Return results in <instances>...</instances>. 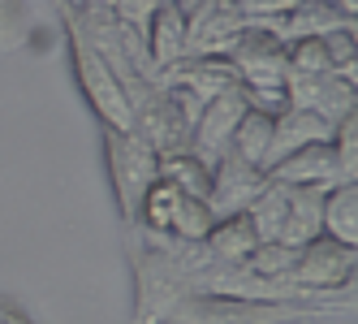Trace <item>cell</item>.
Segmentation results:
<instances>
[{
	"label": "cell",
	"mask_w": 358,
	"mask_h": 324,
	"mask_svg": "<svg viewBox=\"0 0 358 324\" xmlns=\"http://www.w3.org/2000/svg\"><path fill=\"white\" fill-rule=\"evenodd\" d=\"M337 27H354V17H345L332 0H298L285 17H276L272 27H264V31H272L276 39H285V43H294V39H320V35L337 31Z\"/></svg>",
	"instance_id": "cell-15"
},
{
	"label": "cell",
	"mask_w": 358,
	"mask_h": 324,
	"mask_svg": "<svg viewBox=\"0 0 358 324\" xmlns=\"http://www.w3.org/2000/svg\"><path fill=\"white\" fill-rule=\"evenodd\" d=\"M332 121H324L320 113H306V108H280L276 117H272V143H268V164H276L280 156H289V152H298V147H306V143H328L332 139ZM264 164V169H268Z\"/></svg>",
	"instance_id": "cell-14"
},
{
	"label": "cell",
	"mask_w": 358,
	"mask_h": 324,
	"mask_svg": "<svg viewBox=\"0 0 358 324\" xmlns=\"http://www.w3.org/2000/svg\"><path fill=\"white\" fill-rule=\"evenodd\" d=\"M324 234L345 246H358V182H337L324 190Z\"/></svg>",
	"instance_id": "cell-18"
},
{
	"label": "cell",
	"mask_w": 358,
	"mask_h": 324,
	"mask_svg": "<svg viewBox=\"0 0 358 324\" xmlns=\"http://www.w3.org/2000/svg\"><path fill=\"white\" fill-rule=\"evenodd\" d=\"M242 27L234 0H194L186 9V57H224Z\"/></svg>",
	"instance_id": "cell-9"
},
{
	"label": "cell",
	"mask_w": 358,
	"mask_h": 324,
	"mask_svg": "<svg viewBox=\"0 0 358 324\" xmlns=\"http://www.w3.org/2000/svg\"><path fill=\"white\" fill-rule=\"evenodd\" d=\"M246 108H250V99H246L242 87L208 99V104L199 108V121L190 130V147H186V152H194L203 164L212 169L220 160V152H229V139H234V130H238V121H242Z\"/></svg>",
	"instance_id": "cell-10"
},
{
	"label": "cell",
	"mask_w": 358,
	"mask_h": 324,
	"mask_svg": "<svg viewBox=\"0 0 358 324\" xmlns=\"http://www.w3.org/2000/svg\"><path fill=\"white\" fill-rule=\"evenodd\" d=\"M156 83L186 87L194 99H203V104L216 99V95H224V91H234V87H242V78H238V69H234V61H229V57H186V61L160 69Z\"/></svg>",
	"instance_id": "cell-13"
},
{
	"label": "cell",
	"mask_w": 358,
	"mask_h": 324,
	"mask_svg": "<svg viewBox=\"0 0 358 324\" xmlns=\"http://www.w3.org/2000/svg\"><path fill=\"white\" fill-rule=\"evenodd\" d=\"M134 130L156 147V156H173V152H186V147H190L194 121L177 108V99L156 83L147 91V99L134 104Z\"/></svg>",
	"instance_id": "cell-8"
},
{
	"label": "cell",
	"mask_w": 358,
	"mask_h": 324,
	"mask_svg": "<svg viewBox=\"0 0 358 324\" xmlns=\"http://www.w3.org/2000/svg\"><path fill=\"white\" fill-rule=\"evenodd\" d=\"M332 152H337L341 178L345 182H358V108L337 121V130H332Z\"/></svg>",
	"instance_id": "cell-26"
},
{
	"label": "cell",
	"mask_w": 358,
	"mask_h": 324,
	"mask_svg": "<svg viewBox=\"0 0 358 324\" xmlns=\"http://www.w3.org/2000/svg\"><path fill=\"white\" fill-rule=\"evenodd\" d=\"M285 61H289L294 73H328L324 39H294V43H285Z\"/></svg>",
	"instance_id": "cell-27"
},
{
	"label": "cell",
	"mask_w": 358,
	"mask_h": 324,
	"mask_svg": "<svg viewBox=\"0 0 358 324\" xmlns=\"http://www.w3.org/2000/svg\"><path fill=\"white\" fill-rule=\"evenodd\" d=\"M104 160H108V178H113V190H117L121 220L134 225L151 182L160 178L156 147H151L138 130H104Z\"/></svg>",
	"instance_id": "cell-3"
},
{
	"label": "cell",
	"mask_w": 358,
	"mask_h": 324,
	"mask_svg": "<svg viewBox=\"0 0 358 324\" xmlns=\"http://www.w3.org/2000/svg\"><path fill=\"white\" fill-rule=\"evenodd\" d=\"M164 5H173V0H164Z\"/></svg>",
	"instance_id": "cell-36"
},
{
	"label": "cell",
	"mask_w": 358,
	"mask_h": 324,
	"mask_svg": "<svg viewBox=\"0 0 358 324\" xmlns=\"http://www.w3.org/2000/svg\"><path fill=\"white\" fill-rule=\"evenodd\" d=\"M268 143H272V113H259V108H246L234 139H229V152H238L242 160L250 164H268Z\"/></svg>",
	"instance_id": "cell-21"
},
{
	"label": "cell",
	"mask_w": 358,
	"mask_h": 324,
	"mask_svg": "<svg viewBox=\"0 0 358 324\" xmlns=\"http://www.w3.org/2000/svg\"><path fill=\"white\" fill-rule=\"evenodd\" d=\"M147 52H151V65L169 69L177 61H186V13L177 5H160L147 22Z\"/></svg>",
	"instance_id": "cell-17"
},
{
	"label": "cell",
	"mask_w": 358,
	"mask_h": 324,
	"mask_svg": "<svg viewBox=\"0 0 358 324\" xmlns=\"http://www.w3.org/2000/svg\"><path fill=\"white\" fill-rule=\"evenodd\" d=\"M264 173L280 186H320V190H328V186L345 182L341 164H337V152H332V139L328 143H306L298 152L280 156L276 164H268Z\"/></svg>",
	"instance_id": "cell-12"
},
{
	"label": "cell",
	"mask_w": 358,
	"mask_h": 324,
	"mask_svg": "<svg viewBox=\"0 0 358 324\" xmlns=\"http://www.w3.org/2000/svg\"><path fill=\"white\" fill-rule=\"evenodd\" d=\"M298 0H234V9L242 13L246 27H272L276 17H285Z\"/></svg>",
	"instance_id": "cell-29"
},
{
	"label": "cell",
	"mask_w": 358,
	"mask_h": 324,
	"mask_svg": "<svg viewBox=\"0 0 358 324\" xmlns=\"http://www.w3.org/2000/svg\"><path fill=\"white\" fill-rule=\"evenodd\" d=\"M65 39H69V61H73V78H78L87 104L95 108V117L104 121V130H134V108L130 95L121 91L117 73L104 65V57L83 39V31L73 27V17L65 13Z\"/></svg>",
	"instance_id": "cell-4"
},
{
	"label": "cell",
	"mask_w": 358,
	"mask_h": 324,
	"mask_svg": "<svg viewBox=\"0 0 358 324\" xmlns=\"http://www.w3.org/2000/svg\"><path fill=\"white\" fill-rule=\"evenodd\" d=\"M354 272H358V246H345L337 238L320 234L306 246H298L289 281L311 286V290H354Z\"/></svg>",
	"instance_id": "cell-6"
},
{
	"label": "cell",
	"mask_w": 358,
	"mask_h": 324,
	"mask_svg": "<svg viewBox=\"0 0 358 324\" xmlns=\"http://www.w3.org/2000/svg\"><path fill=\"white\" fill-rule=\"evenodd\" d=\"M255 225L246 212H234V216H220L216 225L208 230V238H203V246H208L212 260H224V264H242L250 251H255Z\"/></svg>",
	"instance_id": "cell-19"
},
{
	"label": "cell",
	"mask_w": 358,
	"mask_h": 324,
	"mask_svg": "<svg viewBox=\"0 0 358 324\" xmlns=\"http://www.w3.org/2000/svg\"><path fill=\"white\" fill-rule=\"evenodd\" d=\"M13 320H17L13 311H5V307H0V324H13Z\"/></svg>",
	"instance_id": "cell-33"
},
{
	"label": "cell",
	"mask_w": 358,
	"mask_h": 324,
	"mask_svg": "<svg viewBox=\"0 0 358 324\" xmlns=\"http://www.w3.org/2000/svg\"><path fill=\"white\" fill-rule=\"evenodd\" d=\"M324 190L320 186H289V208H285V220H280V234L276 242L285 246H306L311 238L324 234Z\"/></svg>",
	"instance_id": "cell-16"
},
{
	"label": "cell",
	"mask_w": 358,
	"mask_h": 324,
	"mask_svg": "<svg viewBox=\"0 0 358 324\" xmlns=\"http://www.w3.org/2000/svg\"><path fill=\"white\" fill-rule=\"evenodd\" d=\"M27 43V5L22 0H0V52Z\"/></svg>",
	"instance_id": "cell-28"
},
{
	"label": "cell",
	"mask_w": 358,
	"mask_h": 324,
	"mask_svg": "<svg viewBox=\"0 0 358 324\" xmlns=\"http://www.w3.org/2000/svg\"><path fill=\"white\" fill-rule=\"evenodd\" d=\"M306 316H324L315 303H285V298H242V294H186L169 320L182 324H289Z\"/></svg>",
	"instance_id": "cell-2"
},
{
	"label": "cell",
	"mask_w": 358,
	"mask_h": 324,
	"mask_svg": "<svg viewBox=\"0 0 358 324\" xmlns=\"http://www.w3.org/2000/svg\"><path fill=\"white\" fill-rule=\"evenodd\" d=\"M164 324H182V320H164Z\"/></svg>",
	"instance_id": "cell-35"
},
{
	"label": "cell",
	"mask_w": 358,
	"mask_h": 324,
	"mask_svg": "<svg viewBox=\"0 0 358 324\" xmlns=\"http://www.w3.org/2000/svg\"><path fill=\"white\" fill-rule=\"evenodd\" d=\"M320 39H324V52H328V69L350 78V83H358V31L337 27V31H328Z\"/></svg>",
	"instance_id": "cell-25"
},
{
	"label": "cell",
	"mask_w": 358,
	"mask_h": 324,
	"mask_svg": "<svg viewBox=\"0 0 358 324\" xmlns=\"http://www.w3.org/2000/svg\"><path fill=\"white\" fill-rule=\"evenodd\" d=\"M294 260H298V246H285V242H255V251L242 260L250 272H259V277H272V281H289L294 272Z\"/></svg>",
	"instance_id": "cell-24"
},
{
	"label": "cell",
	"mask_w": 358,
	"mask_h": 324,
	"mask_svg": "<svg viewBox=\"0 0 358 324\" xmlns=\"http://www.w3.org/2000/svg\"><path fill=\"white\" fill-rule=\"evenodd\" d=\"M160 5H164V0H113V13L125 22V27H138V31H147L151 13H156Z\"/></svg>",
	"instance_id": "cell-30"
},
{
	"label": "cell",
	"mask_w": 358,
	"mask_h": 324,
	"mask_svg": "<svg viewBox=\"0 0 358 324\" xmlns=\"http://www.w3.org/2000/svg\"><path fill=\"white\" fill-rule=\"evenodd\" d=\"M268 173L259 164L242 160L238 152H220V160L212 164V186H208V208L212 216H234V212H246L250 199L264 190Z\"/></svg>",
	"instance_id": "cell-11"
},
{
	"label": "cell",
	"mask_w": 358,
	"mask_h": 324,
	"mask_svg": "<svg viewBox=\"0 0 358 324\" xmlns=\"http://www.w3.org/2000/svg\"><path fill=\"white\" fill-rule=\"evenodd\" d=\"M332 5H337L345 17H358V0H332Z\"/></svg>",
	"instance_id": "cell-31"
},
{
	"label": "cell",
	"mask_w": 358,
	"mask_h": 324,
	"mask_svg": "<svg viewBox=\"0 0 358 324\" xmlns=\"http://www.w3.org/2000/svg\"><path fill=\"white\" fill-rule=\"evenodd\" d=\"M160 178H169L177 190H186L194 199H208L212 169L203 164L194 152H173V156H160Z\"/></svg>",
	"instance_id": "cell-22"
},
{
	"label": "cell",
	"mask_w": 358,
	"mask_h": 324,
	"mask_svg": "<svg viewBox=\"0 0 358 324\" xmlns=\"http://www.w3.org/2000/svg\"><path fill=\"white\" fill-rule=\"evenodd\" d=\"M130 268H134V320L138 324H164L173 307L190 294V272L173 251L134 234L130 242Z\"/></svg>",
	"instance_id": "cell-1"
},
{
	"label": "cell",
	"mask_w": 358,
	"mask_h": 324,
	"mask_svg": "<svg viewBox=\"0 0 358 324\" xmlns=\"http://www.w3.org/2000/svg\"><path fill=\"white\" fill-rule=\"evenodd\" d=\"M69 5H113V0H69Z\"/></svg>",
	"instance_id": "cell-32"
},
{
	"label": "cell",
	"mask_w": 358,
	"mask_h": 324,
	"mask_svg": "<svg viewBox=\"0 0 358 324\" xmlns=\"http://www.w3.org/2000/svg\"><path fill=\"white\" fill-rule=\"evenodd\" d=\"M212 225H216V216H212V208H208V199L182 195V199H177V208H173V220H169L164 234L186 238V242H203Z\"/></svg>",
	"instance_id": "cell-23"
},
{
	"label": "cell",
	"mask_w": 358,
	"mask_h": 324,
	"mask_svg": "<svg viewBox=\"0 0 358 324\" xmlns=\"http://www.w3.org/2000/svg\"><path fill=\"white\" fill-rule=\"evenodd\" d=\"M13 324H27V320H22V316H17V320H13Z\"/></svg>",
	"instance_id": "cell-34"
},
{
	"label": "cell",
	"mask_w": 358,
	"mask_h": 324,
	"mask_svg": "<svg viewBox=\"0 0 358 324\" xmlns=\"http://www.w3.org/2000/svg\"><path fill=\"white\" fill-rule=\"evenodd\" d=\"M285 104L289 108H306V113H320L324 121H332L337 126L341 117H350L358 108V91L350 78H341V73H285Z\"/></svg>",
	"instance_id": "cell-7"
},
{
	"label": "cell",
	"mask_w": 358,
	"mask_h": 324,
	"mask_svg": "<svg viewBox=\"0 0 358 324\" xmlns=\"http://www.w3.org/2000/svg\"><path fill=\"white\" fill-rule=\"evenodd\" d=\"M285 208H289V186H280V182H264V190L250 199V208H246V216H250V225H255V238L259 242H272L276 234H280V220H285Z\"/></svg>",
	"instance_id": "cell-20"
},
{
	"label": "cell",
	"mask_w": 358,
	"mask_h": 324,
	"mask_svg": "<svg viewBox=\"0 0 358 324\" xmlns=\"http://www.w3.org/2000/svg\"><path fill=\"white\" fill-rule=\"evenodd\" d=\"M224 57L234 61V69H238V78H242L246 91H276V87H285V73H289L285 39H276L264 27H242V35L234 39V48H229Z\"/></svg>",
	"instance_id": "cell-5"
}]
</instances>
